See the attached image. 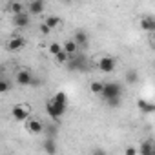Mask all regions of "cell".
Here are the masks:
<instances>
[{
	"instance_id": "obj_26",
	"label": "cell",
	"mask_w": 155,
	"mask_h": 155,
	"mask_svg": "<svg viewBox=\"0 0 155 155\" xmlns=\"http://www.w3.org/2000/svg\"><path fill=\"white\" fill-rule=\"evenodd\" d=\"M124 153H126V155H137V150H135V148H133V146H128V148H126V151H124Z\"/></svg>"
},
{
	"instance_id": "obj_23",
	"label": "cell",
	"mask_w": 155,
	"mask_h": 155,
	"mask_svg": "<svg viewBox=\"0 0 155 155\" xmlns=\"http://www.w3.org/2000/svg\"><path fill=\"white\" fill-rule=\"evenodd\" d=\"M55 58H57V62H58V64H66V62L69 60V55H68V53H64V51H60L58 55H55Z\"/></svg>"
},
{
	"instance_id": "obj_16",
	"label": "cell",
	"mask_w": 155,
	"mask_h": 155,
	"mask_svg": "<svg viewBox=\"0 0 155 155\" xmlns=\"http://www.w3.org/2000/svg\"><path fill=\"white\" fill-rule=\"evenodd\" d=\"M62 51H64V53H68L69 57H73V55H77L79 48H77V44H75L73 40H66V42L62 44Z\"/></svg>"
},
{
	"instance_id": "obj_19",
	"label": "cell",
	"mask_w": 155,
	"mask_h": 155,
	"mask_svg": "<svg viewBox=\"0 0 155 155\" xmlns=\"http://www.w3.org/2000/svg\"><path fill=\"white\" fill-rule=\"evenodd\" d=\"M102 86H104V82L93 81V82L90 84V90H91V93H95V95H101V93H102Z\"/></svg>"
},
{
	"instance_id": "obj_22",
	"label": "cell",
	"mask_w": 155,
	"mask_h": 155,
	"mask_svg": "<svg viewBox=\"0 0 155 155\" xmlns=\"http://www.w3.org/2000/svg\"><path fill=\"white\" fill-rule=\"evenodd\" d=\"M11 90V84L6 81V79H2L0 77V93H6V91H9Z\"/></svg>"
},
{
	"instance_id": "obj_25",
	"label": "cell",
	"mask_w": 155,
	"mask_h": 155,
	"mask_svg": "<svg viewBox=\"0 0 155 155\" xmlns=\"http://www.w3.org/2000/svg\"><path fill=\"white\" fill-rule=\"evenodd\" d=\"M91 155H108V151L104 150V148H93V151H91Z\"/></svg>"
},
{
	"instance_id": "obj_11",
	"label": "cell",
	"mask_w": 155,
	"mask_h": 155,
	"mask_svg": "<svg viewBox=\"0 0 155 155\" xmlns=\"http://www.w3.org/2000/svg\"><path fill=\"white\" fill-rule=\"evenodd\" d=\"M71 40L77 44V48H88V44H90V37H88V33L84 29H79Z\"/></svg>"
},
{
	"instance_id": "obj_1",
	"label": "cell",
	"mask_w": 155,
	"mask_h": 155,
	"mask_svg": "<svg viewBox=\"0 0 155 155\" xmlns=\"http://www.w3.org/2000/svg\"><path fill=\"white\" fill-rule=\"evenodd\" d=\"M68 110V95L64 91L55 93L48 102H46V113L51 119H60Z\"/></svg>"
},
{
	"instance_id": "obj_9",
	"label": "cell",
	"mask_w": 155,
	"mask_h": 155,
	"mask_svg": "<svg viewBox=\"0 0 155 155\" xmlns=\"http://www.w3.org/2000/svg\"><path fill=\"white\" fill-rule=\"evenodd\" d=\"M13 26L15 28H20V29H24V28H28L29 24H31V17L24 11V13H18V15H13Z\"/></svg>"
},
{
	"instance_id": "obj_18",
	"label": "cell",
	"mask_w": 155,
	"mask_h": 155,
	"mask_svg": "<svg viewBox=\"0 0 155 155\" xmlns=\"http://www.w3.org/2000/svg\"><path fill=\"white\" fill-rule=\"evenodd\" d=\"M8 9H9L11 15H18V13H24L26 11V4H22V2H11L8 6Z\"/></svg>"
},
{
	"instance_id": "obj_24",
	"label": "cell",
	"mask_w": 155,
	"mask_h": 155,
	"mask_svg": "<svg viewBox=\"0 0 155 155\" xmlns=\"http://www.w3.org/2000/svg\"><path fill=\"white\" fill-rule=\"evenodd\" d=\"M38 29H40V33H42V35H44V37H48V35H49V33H51V31H49V28H48V26H46V24H44V22H42V24H40V26H38Z\"/></svg>"
},
{
	"instance_id": "obj_2",
	"label": "cell",
	"mask_w": 155,
	"mask_h": 155,
	"mask_svg": "<svg viewBox=\"0 0 155 155\" xmlns=\"http://www.w3.org/2000/svg\"><path fill=\"white\" fill-rule=\"evenodd\" d=\"M101 95H102V99H104L106 102L115 101V99H120V95H122V86H120L119 82H104Z\"/></svg>"
},
{
	"instance_id": "obj_8",
	"label": "cell",
	"mask_w": 155,
	"mask_h": 155,
	"mask_svg": "<svg viewBox=\"0 0 155 155\" xmlns=\"http://www.w3.org/2000/svg\"><path fill=\"white\" fill-rule=\"evenodd\" d=\"M31 81H33V73L28 71V69H20L17 73V84L22 86V88H28L31 86Z\"/></svg>"
},
{
	"instance_id": "obj_7",
	"label": "cell",
	"mask_w": 155,
	"mask_h": 155,
	"mask_svg": "<svg viewBox=\"0 0 155 155\" xmlns=\"http://www.w3.org/2000/svg\"><path fill=\"white\" fill-rule=\"evenodd\" d=\"M26 130L29 131V133H33V135H38V133H44V122L40 120V119H28L26 122Z\"/></svg>"
},
{
	"instance_id": "obj_5",
	"label": "cell",
	"mask_w": 155,
	"mask_h": 155,
	"mask_svg": "<svg viewBox=\"0 0 155 155\" xmlns=\"http://www.w3.org/2000/svg\"><path fill=\"white\" fill-rule=\"evenodd\" d=\"M46 9V4L44 0H31V2L26 4V13L31 17V15H42Z\"/></svg>"
},
{
	"instance_id": "obj_10",
	"label": "cell",
	"mask_w": 155,
	"mask_h": 155,
	"mask_svg": "<svg viewBox=\"0 0 155 155\" xmlns=\"http://www.w3.org/2000/svg\"><path fill=\"white\" fill-rule=\"evenodd\" d=\"M24 46H26V38L24 37H11L9 40H8V51H11V53H15V51H20V49H24Z\"/></svg>"
},
{
	"instance_id": "obj_14",
	"label": "cell",
	"mask_w": 155,
	"mask_h": 155,
	"mask_svg": "<svg viewBox=\"0 0 155 155\" xmlns=\"http://www.w3.org/2000/svg\"><path fill=\"white\" fill-rule=\"evenodd\" d=\"M140 29H144V31H148V33L155 31V17H151V15L144 17V18L140 20Z\"/></svg>"
},
{
	"instance_id": "obj_21",
	"label": "cell",
	"mask_w": 155,
	"mask_h": 155,
	"mask_svg": "<svg viewBox=\"0 0 155 155\" xmlns=\"http://www.w3.org/2000/svg\"><path fill=\"white\" fill-rule=\"evenodd\" d=\"M62 51V44L60 42H53V44H49V53L55 57V55H58Z\"/></svg>"
},
{
	"instance_id": "obj_4",
	"label": "cell",
	"mask_w": 155,
	"mask_h": 155,
	"mask_svg": "<svg viewBox=\"0 0 155 155\" xmlns=\"http://www.w3.org/2000/svg\"><path fill=\"white\" fill-rule=\"evenodd\" d=\"M115 68H117V58H115V57L106 55V57H102V58L99 60V69H101L102 73H113Z\"/></svg>"
},
{
	"instance_id": "obj_6",
	"label": "cell",
	"mask_w": 155,
	"mask_h": 155,
	"mask_svg": "<svg viewBox=\"0 0 155 155\" xmlns=\"http://www.w3.org/2000/svg\"><path fill=\"white\" fill-rule=\"evenodd\" d=\"M84 64H86V57H84V55H73V57H69V60L66 62L68 69H71V71H81V69L84 68Z\"/></svg>"
},
{
	"instance_id": "obj_3",
	"label": "cell",
	"mask_w": 155,
	"mask_h": 155,
	"mask_svg": "<svg viewBox=\"0 0 155 155\" xmlns=\"http://www.w3.org/2000/svg\"><path fill=\"white\" fill-rule=\"evenodd\" d=\"M11 117L17 122H26L29 119V106L28 104H15L11 110Z\"/></svg>"
},
{
	"instance_id": "obj_17",
	"label": "cell",
	"mask_w": 155,
	"mask_h": 155,
	"mask_svg": "<svg viewBox=\"0 0 155 155\" xmlns=\"http://www.w3.org/2000/svg\"><path fill=\"white\" fill-rule=\"evenodd\" d=\"M44 24H46V26L49 28V31H53V29H57V28H58V26L62 24V20H60V18H58L57 15H51V17H48V18L44 20Z\"/></svg>"
},
{
	"instance_id": "obj_12",
	"label": "cell",
	"mask_w": 155,
	"mask_h": 155,
	"mask_svg": "<svg viewBox=\"0 0 155 155\" xmlns=\"http://www.w3.org/2000/svg\"><path fill=\"white\" fill-rule=\"evenodd\" d=\"M137 108H139L140 113H144V115H151V113L155 111V104L150 102V101H144V99H139V101H137Z\"/></svg>"
},
{
	"instance_id": "obj_15",
	"label": "cell",
	"mask_w": 155,
	"mask_h": 155,
	"mask_svg": "<svg viewBox=\"0 0 155 155\" xmlns=\"http://www.w3.org/2000/svg\"><path fill=\"white\" fill-rule=\"evenodd\" d=\"M42 150H44L48 155H55V153H57V142H55V139H53V137H48V139L44 140V144H42Z\"/></svg>"
},
{
	"instance_id": "obj_20",
	"label": "cell",
	"mask_w": 155,
	"mask_h": 155,
	"mask_svg": "<svg viewBox=\"0 0 155 155\" xmlns=\"http://www.w3.org/2000/svg\"><path fill=\"white\" fill-rule=\"evenodd\" d=\"M137 81H139L137 71H133V69H131V71H128V73H126V82H128V84H135Z\"/></svg>"
},
{
	"instance_id": "obj_13",
	"label": "cell",
	"mask_w": 155,
	"mask_h": 155,
	"mask_svg": "<svg viewBox=\"0 0 155 155\" xmlns=\"http://www.w3.org/2000/svg\"><path fill=\"white\" fill-rule=\"evenodd\" d=\"M140 155H155V144L151 139H146L144 142H140V150H139Z\"/></svg>"
}]
</instances>
